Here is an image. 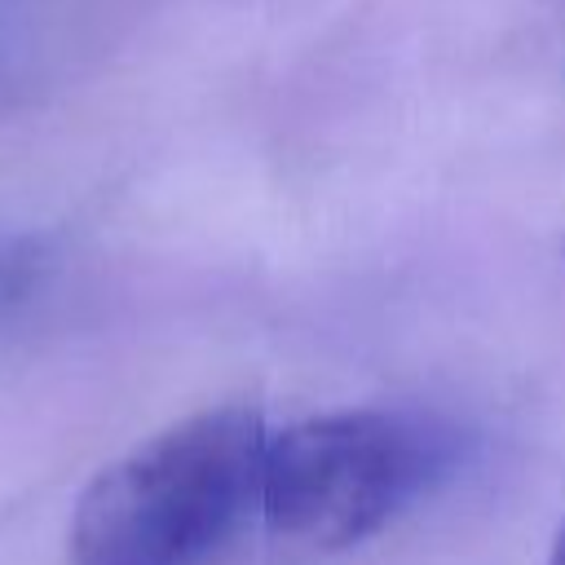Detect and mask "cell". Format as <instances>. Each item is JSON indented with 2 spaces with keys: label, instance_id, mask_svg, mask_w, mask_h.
Wrapping results in <instances>:
<instances>
[{
  "label": "cell",
  "instance_id": "cell-1",
  "mask_svg": "<svg viewBox=\"0 0 565 565\" xmlns=\"http://www.w3.org/2000/svg\"><path fill=\"white\" fill-rule=\"evenodd\" d=\"M265 419L230 402L194 411L119 459L75 499V565H194L260 503Z\"/></svg>",
  "mask_w": 565,
  "mask_h": 565
},
{
  "label": "cell",
  "instance_id": "cell-3",
  "mask_svg": "<svg viewBox=\"0 0 565 565\" xmlns=\"http://www.w3.org/2000/svg\"><path fill=\"white\" fill-rule=\"evenodd\" d=\"M35 278H40V252L31 243H4L0 247V305H13Z\"/></svg>",
  "mask_w": 565,
  "mask_h": 565
},
{
  "label": "cell",
  "instance_id": "cell-5",
  "mask_svg": "<svg viewBox=\"0 0 565 565\" xmlns=\"http://www.w3.org/2000/svg\"><path fill=\"white\" fill-rule=\"evenodd\" d=\"M552 4H556V9H561V13H565V0H552Z\"/></svg>",
  "mask_w": 565,
  "mask_h": 565
},
{
  "label": "cell",
  "instance_id": "cell-4",
  "mask_svg": "<svg viewBox=\"0 0 565 565\" xmlns=\"http://www.w3.org/2000/svg\"><path fill=\"white\" fill-rule=\"evenodd\" d=\"M547 565H565V521L556 525L552 534V547H547Z\"/></svg>",
  "mask_w": 565,
  "mask_h": 565
},
{
  "label": "cell",
  "instance_id": "cell-6",
  "mask_svg": "<svg viewBox=\"0 0 565 565\" xmlns=\"http://www.w3.org/2000/svg\"><path fill=\"white\" fill-rule=\"evenodd\" d=\"M561 252H565V238H561Z\"/></svg>",
  "mask_w": 565,
  "mask_h": 565
},
{
  "label": "cell",
  "instance_id": "cell-2",
  "mask_svg": "<svg viewBox=\"0 0 565 565\" xmlns=\"http://www.w3.org/2000/svg\"><path fill=\"white\" fill-rule=\"evenodd\" d=\"M455 459L459 437L433 415L397 406L327 411L265 441L256 508L274 534L340 552L424 499Z\"/></svg>",
  "mask_w": 565,
  "mask_h": 565
}]
</instances>
